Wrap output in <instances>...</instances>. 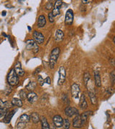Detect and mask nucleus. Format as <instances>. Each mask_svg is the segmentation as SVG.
Returning <instances> with one entry per match:
<instances>
[{
  "instance_id": "obj_1",
  "label": "nucleus",
  "mask_w": 115,
  "mask_h": 129,
  "mask_svg": "<svg viewBox=\"0 0 115 129\" xmlns=\"http://www.w3.org/2000/svg\"><path fill=\"white\" fill-rule=\"evenodd\" d=\"M60 48L55 47L53 50L51 51L50 57H49V66L51 69H53L55 68V65L57 63V60L58 59V57L60 55Z\"/></svg>"
},
{
  "instance_id": "obj_2",
  "label": "nucleus",
  "mask_w": 115,
  "mask_h": 129,
  "mask_svg": "<svg viewBox=\"0 0 115 129\" xmlns=\"http://www.w3.org/2000/svg\"><path fill=\"white\" fill-rule=\"evenodd\" d=\"M7 79L8 83L10 85H12V86L17 85L19 83V81L18 75L14 72L13 68L10 70V71H9V73L7 75Z\"/></svg>"
},
{
  "instance_id": "obj_3",
  "label": "nucleus",
  "mask_w": 115,
  "mask_h": 129,
  "mask_svg": "<svg viewBox=\"0 0 115 129\" xmlns=\"http://www.w3.org/2000/svg\"><path fill=\"white\" fill-rule=\"evenodd\" d=\"M30 120V117L27 114H23L19 118L18 120L17 121V125H16V128L17 129H23L26 125L28 124V123Z\"/></svg>"
},
{
  "instance_id": "obj_4",
  "label": "nucleus",
  "mask_w": 115,
  "mask_h": 129,
  "mask_svg": "<svg viewBox=\"0 0 115 129\" xmlns=\"http://www.w3.org/2000/svg\"><path fill=\"white\" fill-rule=\"evenodd\" d=\"M26 49L28 50H32L34 53H36L39 50L38 45L34 40H29L26 42Z\"/></svg>"
},
{
  "instance_id": "obj_5",
  "label": "nucleus",
  "mask_w": 115,
  "mask_h": 129,
  "mask_svg": "<svg viewBox=\"0 0 115 129\" xmlns=\"http://www.w3.org/2000/svg\"><path fill=\"white\" fill-rule=\"evenodd\" d=\"M59 78L58 80V84L59 85H61L64 83L65 80V77H66V73H65V69L63 66H60L59 68Z\"/></svg>"
},
{
  "instance_id": "obj_6",
  "label": "nucleus",
  "mask_w": 115,
  "mask_h": 129,
  "mask_svg": "<svg viewBox=\"0 0 115 129\" xmlns=\"http://www.w3.org/2000/svg\"><path fill=\"white\" fill-rule=\"evenodd\" d=\"M74 12L73 10L69 9L67 10L66 13H65V22L66 24L68 25H71L72 24L73 22H74Z\"/></svg>"
},
{
  "instance_id": "obj_7",
  "label": "nucleus",
  "mask_w": 115,
  "mask_h": 129,
  "mask_svg": "<svg viewBox=\"0 0 115 129\" xmlns=\"http://www.w3.org/2000/svg\"><path fill=\"white\" fill-rule=\"evenodd\" d=\"M62 5H63V2L60 0L55 2V3L53 5V9L52 11V14L53 17H56L58 14H60V9L62 7Z\"/></svg>"
},
{
  "instance_id": "obj_8",
  "label": "nucleus",
  "mask_w": 115,
  "mask_h": 129,
  "mask_svg": "<svg viewBox=\"0 0 115 129\" xmlns=\"http://www.w3.org/2000/svg\"><path fill=\"white\" fill-rule=\"evenodd\" d=\"M32 36L35 40V42H37L38 44H42L44 42L45 37L41 32H38V31H35L32 34Z\"/></svg>"
},
{
  "instance_id": "obj_9",
  "label": "nucleus",
  "mask_w": 115,
  "mask_h": 129,
  "mask_svg": "<svg viewBox=\"0 0 115 129\" xmlns=\"http://www.w3.org/2000/svg\"><path fill=\"white\" fill-rule=\"evenodd\" d=\"M65 114L66 115V116L71 118L74 115H78V111L77 110V108L74 107H67L65 109Z\"/></svg>"
},
{
  "instance_id": "obj_10",
  "label": "nucleus",
  "mask_w": 115,
  "mask_h": 129,
  "mask_svg": "<svg viewBox=\"0 0 115 129\" xmlns=\"http://www.w3.org/2000/svg\"><path fill=\"white\" fill-rule=\"evenodd\" d=\"M53 124L56 128H60L63 124V119L60 115H56L53 118Z\"/></svg>"
},
{
  "instance_id": "obj_11",
  "label": "nucleus",
  "mask_w": 115,
  "mask_h": 129,
  "mask_svg": "<svg viewBox=\"0 0 115 129\" xmlns=\"http://www.w3.org/2000/svg\"><path fill=\"white\" fill-rule=\"evenodd\" d=\"M79 92H80V88L77 83H74L71 85V94L72 96L74 97L75 99H77L79 95Z\"/></svg>"
},
{
  "instance_id": "obj_12",
  "label": "nucleus",
  "mask_w": 115,
  "mask_h": 129,
  "mask_svg": "<svg viewBox=\"0 0 115 129\" xmlns=\"http://www.w3.org/2000/svg\"><path fill=\"white\" fill-rule=\"evenodd\" d=\"M13 69H14V72L17 73V75L23 76L25 75V71H24V70L22 68V64L20 63V62H19V61L17 62H16V64L14 65V68Z\"/></svg>"
},
{
  "instance_id": "obj_13",
  "label": "nucleus",
  "mask_w": 115,
  "mask_h": 129,
  "mask_svg": "<svg viewBox=\"0 0 115 129\" xmlns=\"http://www.w3.org/2000/svg\"><path fill=\"white\" fill-rule=\"evenodd\" d=\"M73 125H74V127L76 128H80L83 126V125L81 122V120L80 115H77L75 116V118L73 120Z\"/></svg>"
},
{
  "instance_id": "obj_14",
  "label": "nucleus",
  "mask_w": 115,
  "mask_h": 129,
  "mask_svg": "<svg viewBox=\"0 0 115 129\" xmlns=\"http://www.w3.org/2000/svg\"><path fill=\"white\" fill-rule=\"evenodd\" d=\"M64 39V34L63 32L60 29H57L55 34V41L56 42H60L63 41Z\"/></svg>"
},
{
  "instance_id": "obj_15",
  "label": "nucleus",
  "mask_w": 115,
  "mask_h": 129,
  "mask_svg": "<svg viewBox=\"0 0 115 129\" xmlns=\"http://www.w3.org/2000/svg\"><path fill=\"white\" fill-rule=\"evenodd\" d=\"M17 111V109L13 110L12 111H9V112H7L6 114L5 115V118H4V122L5 123H9L10 121L12 120L13 115L15 113V111Z\"/></svg>"
},
{
  "instance_id": "obj_16",
  "label": "nucleus",
  "mask_w": 115,
  "mask_h": 129,
  "mask_svg": "<svg viewBox=\"0 0 115 129\" xmlns=\"http://www.w3.org/2000/svg\"><path fill=\"white\" fill-rule=\"evenodd\" d=\"M79 106L82 110H85L88 107L87 102H86V96L84 94H82L80 98V101H79Z\"/></svg>"
},
{
  "instance_id": "obj_17",
  "label": "nucleus",
  "mask_w": 115,
  "mask_h": 129,
  "mask_svg": "<svg viewBox=\"0 0 115 129\" xmlns=\"http://www.w3.org/2000/svg\"><path fill=\"white\" fill-rule=\"evenodd\" d=\"M88 96H89V98L91 100L92 104L96 105L97 103V99L96 95H95V92H94V90H92V89L90 90V89L88 88Z\"/></svg>"
},
{
  "instance_id": "obj_18",
  "label": "nucleus",
  "mask_w": 115,
  "mask_h": 129,
  "mask_svg": "<svg viewBox=\"0 0 115 129\" xmlns=\"http://www.w3.org/2000/svg\"><path fill=\"white\" fill-rule=\"evenodd\" d=\"M27 98L28 101L30 103H34L35 102L37 101V95L34 92H30L27 95Z\"/></svg>"
},
{
  "instance_id": "obj_19",
  "label": "nucleus",
  "mask_w": 115,
  "mask_h": 129,
  "mask_svg": "<svg viewBox=\"0 0 115 129\" xmlns=\"http://www.w3.org/2000/svg\"><path fill=\"white\" fill-rule=\"evenodd\" d=\"M46 24V19L44 15H40L37 19V27L39 28L44 27Z\"/></svg>"
},
{
  "instance_id": "obj_20",
  "label": "nucleus",
  "mask_w": 115,
  "mask_h": 129,
  "mask_svg": "<svg viewBox=\"0 0 115 129\" xmlns=\"http://www.w3.org/2000/svg\"><path fill=\"white\" fill-rule=\"evenodd\" d=\"M94 80H95V84L97 87H100L101 85V77L99 71H95L94 72Z\"/></svg>"
},
{
  "instance_id": "obj_21",
  "label": "nucleus",
  "mask_w": 115,
  "mask_h": 129,
  "mask_svg": "<svg viewBox=\"0 0 115 129\" xmlns=\"http://www.w3.org/2000/svg\"><path fill=\"white\" fill-rule=\"evenodd\" d=\"M11 103H12V106H17L19 108L22 106V101L21 99H19V98H12V100L11 101Z\"/></svg>"
},
{
  "instance_id": "obj_22",
  "label": "nucleus",
  "mask_w": 115,
  "mask_h": 129,
  "mask_svg": "<svg viewBox=\"0 0 115 129\" xmlns=\"http://www.w3.org/2000/svg\"><path fill=\"white\" fill-rule=\"evenodd\" d=\"M90 112H91V111L84 112V113H83L81 115H80V117H81V122H82V123H83V125L86 124V121H87L88 117V115H89Z\"/></svg>"
},
{
  "instance_id": "obj_23",
  "label": "nucleus",
  "mask_w": 115,
  "mask_h": 129,
  "mask_svg": "<svg viewBox=\"0 0 115 129\" xmlns=\"http://www.w3.org/2000/svg\"><path fill=\"white\" fill-rule=\"evenodd\" d=\"M41 123H42V129H50V125L48 123V120L44 116L41 117Z\"/></svg>"
},
{
  "instance_id": "obj_24",
  "label": "nucleus",
  "mask_w": 115,
  "mask_h": 129,
  "mask_svg": "<svg viewBox=\"0 0 115 129\" xmlns=\"http://www.w3.org/2000/svg\"><path fill=\"white\" fill-rule=\"evenodd\" d=\"M36 86H37V83L34 81H31L26 85V89L30 92H32L35 90V88H36Z\"/></svg>"
},
{
  "instance_id": "obj_25",
  "label": "nucleus",
  "mask_w": 115,
  "mask_h": 129,
  "mask_svg": "<svg viewBox=\"0 0 115 129\" xmlns=\"http://www.w3.org/2000/svg\"><path fill=\"white\" fill-rule=\"evenodd\" d=\"M30 117V118L32 119V122H33L34 123H37L40 121V116H39V115L37 114V113H35V112L32 113Z\"/></svg>"
},
{
  "instance_id": "obj_26",
  "label": "nucleus",
  "mask_w": 115,
  "mask_h": 129,
  "mask_svg": "<svg viewBox=\"0 0 115 129\" xmlns=\"http://www.w3.org/2000/svg\"><path fill=\"white\" fill-rule=\"evenodd\" d=\"M91 79V76L89 73L88 72H85L84 73V75H83V82H84V84L86 86H87L88 84V82Z\"/></svg>"
},
{
  "instance_id": "obj_27",
  "label": "nucleus",
  "mask_w": 115,
  "mask_h": 129,
  "mask_svg": "<svg viewBox=\"0 0 115 129\" xmlns=\"http://www.w3.org/2000/svg\"><path fill=\"white\" fill-rule=\"evenodd\" d=\"M27 93L25 92V90H21L20 92H19V97H20V99L21 100H25L27 98Z\"/></svg>"
},
{
  "instance_id": "obj_28",
  "label": "nucleus",
  "mask_w": 115,
  "mask_h": 129,
  "mask_svg": "<svg viewBox=\"0 0 115 129\" xmlns=\"http://www.w3.org/2000/svg\"><path fill=\"white\" fill-rule=\"evenodd\" d=\"M63 128H64V129H69V128H70V125H71V123H70V121H69L68 119H64L63 120Z\"/></svg>"
},
{
  "instance_id": "obj_29",
  "label": "nucleus",
  "mask_w": 115,
  "mask_h": 129,
  "mask_svg": "<svg viewBox=\"0 0 115 129\" xmlns=\"http://www.w3.org/2000/svg\"><path fill=\"white\" fill-rule=\"evenodd\" d=\"M37 81H38V83H40V86H42L43 85H44V79L42 78V76L40 75H38V77H37Z\"/></svg>"
},
{
  "instance_id": "obj_30",
  "label": "nucleus",
  "mask_w": 115,
  "mask_h": 129,
  "mask_svg": "<svg viewBox=\"0 0 115 129\" xmlns=\"http://www.w3.org/2000/svg\"><path fill=\"white\" fill-rule=\"evenodd\" d=\"M53 2H48L46 5V9L48 10H51V9H53Z\"/></svg>"
},
{
  "instance_id": "obj_31",
  "label": "nucleus",
  "mask_w": 115,
  "mask_h": 129,
  "mask_svg": "<svg viewBox=\"0 0 115 129\" xmlns=\"http://www.w3.org/2000/svg\"><path fill=\"white\" fill-rule=\"evenodd\" d=\"M111 76V83L112 84L114 83V80H115V72L114 71H112L110 74Z\"/></svg>"
},
{
  "instance_id": "obj_32",
  "label": "nucleus",
  "mask_w": 115,
  "mask_h": 129,
  "mask_svg": "<svg viewBox=\"0 0 115 129\" xmlns=\"http://www.w3.org/2000/svg\"><path fill=\"white\" fill-rule=\"evenodd\" d=\"M48 18H49V20H50L51 22H54V17H53V15L52 14V12H50L49 14H48Z\"/></svg>"
},
{
  "instance_id": "obj_33",
  "label": "nucleus",
  "mask_w": 115,
  "mask_h": 129,
  "mask_svg": "<svg viewBox=\"0 0 115 129\" xmlns=\"http://www.w3.org/2000/svg\"><path fill=\"white\" fill-rule=\"evenodd\" d=\"M40 70H41V68H40V67L37 68L35 70V71H34V73H33V75H37V74L40 72Z\"/></svg>"
},
{
  "instance_id": "obj_34",
  "label": "nucleus",
  "mask_w": 115,
  "mask_h": 129,
  "mask_svg": "<svg viewBox=\"0 0 115 129\" xmlns=\"http://www.w3.org/2000/svg\"><path fill=\"white\" fill-rule=\"evenodd\" d=\"M44 82L45 83H48V85H51V80L50 77H47L45 80H44Z\"/></svg>"
},
{
  "instance_id": "obj_35",
  "label": "nucleus",
  "mask_w": 115,
  "mask_h": 129,
  "mask_svg": "<svg viewBox=\"0 0 115 129\" xmlns=\"http://www.w3.org/2000/svg\"><path fill=\"white\" fill-rule=\"evenodd\" d=\"M82 2L84 3V4H88V3H89V2H91V1H85V0H82Z\"/></svg>"
},
{
  "instance_id": "obj_36",
  "label": "nucleus",
  "mask_w": 115,
  "mask_h": 129,
  "mask_svg": "<svg viewBox=\"0 0 115 129\" xmlns=\"http://www.w3.org/2000/svg\"><path fill=\"white\" fill-rule=\"evenodd\" d=\"M2 16H6V14H7V12L6 11H3L2 12Z\"/></svg>"
},
{
  "instance_id": "obj_37",
  "label": "nucleus",
  "mask_w": 115,
  "mask_h": 129,
  "mask_svg": "<svg viewBox=\"0 0 115 129\" xmlns=\"http://www.w3.org/2000/svg\"><path fill=\"white\" fill-rule=\"evenodd\" d=\"M50 129H56V127H55V125H52L50 126Z\"/></svg>"
},
{
  "instance_id": "obj_38",
  "label": "nucleus",
  "mask_w": 115,
  "mask_h": 129,
  "mask_svg": "<svg viewBox=\"0 0 115 129\" xmlns=\"http://www.w3.org/2000/svg\"><path fill=\"white\" fill-rule=\"evenodd\" d=\"M6 7H12V6H9V5H6Z\"/></svg>"
},
{
  "instance_id": "obj_39",
  "label": "nucleus",
  "mask_w": 115,
  "mask_h": 129,
  "mask_svg": "<svg viewBox=\"0 0 115 129\" xmlns=\"http://www.w3.org/2000/svg\"><path fill=\"white\" fill-rule=\"evenodd\" d=\"M114 41H115V37H114V38H113V42H114Z\"/></svg>"
},
{
  "instance_id": "obj_40",
  "label": "nucleus",
  "mask_w": 115,
  "mask_h": 129,
  "mask_svg": "<svg viewBox=\"0 0 115 129\" xmlns=\"http://www.w3.org/2000/svg\"><path fill=\"white\" fill-rule=\"evenodd\" d=\"M2 35H4V36H5V37H7V35H5V33H3V34H2Z\"/></svg>"
}]
</instances>
